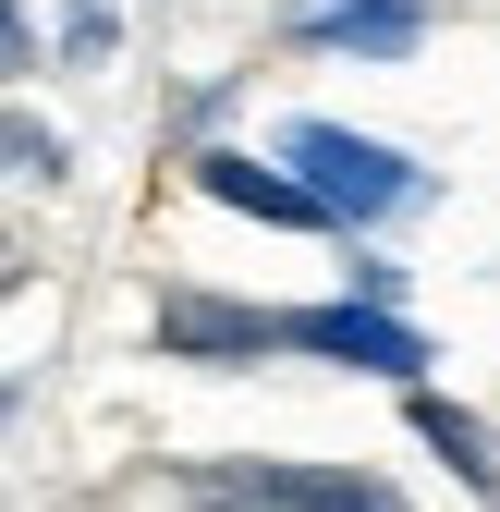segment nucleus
Segmentation results:
<instances>
[{
	"mask_svg": "<svg viewBox=\"0 0 500 512\" xmlns=\"http://www.w3.org/2000/svg\"><path fill=\"white\" fill-rule=\"evenodd\" d=\"M196 196H220V208H244V220H281V232H330L318 196H305L281 159H257V147H196Z\"/></svg>",
	"mask_w": 500,
	"mask_h": 512,
	"instance_id": "nucleus-5",
	"label": "nucleus"
},
{
	"mask_svg": "<svg viewBox=\"0 0 500 512\" xmlns=\"http://www.w3.org/2000/svg\"><path fill=\"white\" fill-rule=\"evenodd\" d=\"M25 49H37V37H25V13H13V0H0V74H13Z\"/></svg>",
	"mask_w": 500,
	"mask_h": 512,
	"instance_id": "nucleus-9",
	"label": "nucleus"
},
{
	"mask_svg": "<svg viewBox=\"0 0 500 512\" xmlns=\"http://www.w3.org/2000/svg\"><path fill=\"white\" fill-rule=\"evenodd\" d=\"M281 354H330L354 378H391V391L427 378V330H403V317L366 305V293H342V305H281Z\"/></svg>",
	"mask_w": 500,
	"mask_h": 512,
	"instance_id": "nucleus-2",
	"label": "nucleus"
},
{
	"mask_svg": "<svg viewBox=\"0 0 500 512\" xmlns=\"http://www.w3.org/2000/svg\"><path fill=\"white\" fill-rule=\"evenodd\" d=\"M0 171H25V183H61L74 159H61V135H49V122H13V110H0Z\"/></svg>",
	"mask_w": 500,
	"mask_h": 512,
	"instance_id": "nucleus-8",
	"label": "nucleus"
},
{
	"mask_svg": "<svg viewBox=\"0 0 500 512\" xmlns=\"http://www.w3.org/2000/svg\"><path fill=\"white\" fill-rule=\"evenodd\" d=\"M281 171L318 196L330 232H366V220H391V208L427 196V171L403 147H379V135H354V122H293V135H281Z\"/></svg>",
	"mask_w": 500,
	"mask_h": 512,
	"instance_id": "nucleus-1",
	"label": "nucleus"
},
{
	"mask_svg": "<svg viewBox=\"0 0 500 512\" xmlns=\"http://www.w3.org/2000/svg\"><path fill=\"white\" fill-rule=\"evenodd\" d=\"M159 354L183 366H269L281 354V305H232V293H159Z\"/></svg>",
	"mask_w": 500,
	"mask_h": 512,
	"instance_id": "nucleus-3",
	"label": "nucleus"
},
{
	"mask_svg": "<svg viewBox=\"0 0 500 512\" xmlns=\"http://www.w3.org/2000/svg\"><path fill=\"white\" fill-rule=\"evenodd\" d=\"M220 500H244V512H415L391 476H354V464H232Z\"/></svg>",
	"mask_w": 500,
	"mask_h": 512,
	"instance_id": "nucleus-4",
	"label": "nucleus"
},
{
	"mask_svg": "<svg viewBox=\"0 0 500 512\" xmlns=\"http://www.w3.org/2000/svg\"><path fill=\"white\" fill-rule=\"evenodd\" d=\"M415 37H427V0H330L305 25V49H354V61H403Z\"/></svg>",
	"mask_w": 500,
	"mask_h": 512,
	"instance_id": "nucleus-6",
	"label": "nucleus"
},
{
	"mask_svg": "<svg viewBox=\"0 0 500 512\" xmlns=\"http://www.w3.org/2000/svg\"><path fill=\"white\" fill-rule=\"evenodd\" d=\"M415 439H427V452H440L476 500H500V452H488V427L464 415V403H440V391H427V378H415Z\"/></svg>",
	"mask_w": 500,
	"mask_h": 512,
	"instance_id": "nucleus-7",
	"label": "nucleus"
}]
</instances>
